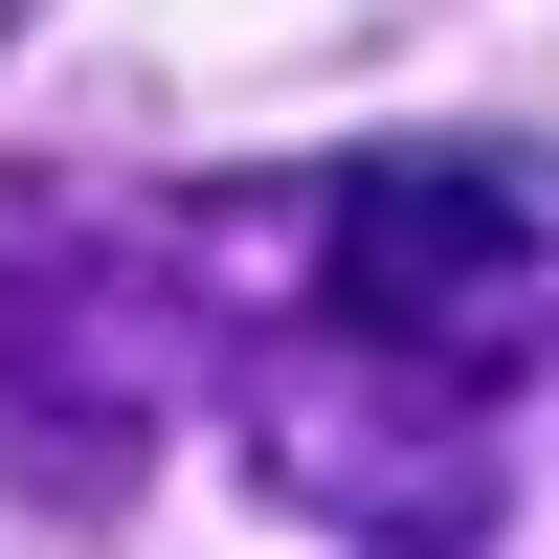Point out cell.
<instances>
[{"label":"cell","instance_id":"obj_1","mask_svg":"<svg viewBox=\"0 0 559 559\" xmlns=\"http://www.w3.org/2000/svg\"><path fill=\"white\" fill-rule=\"evenodd\" d=\"M313 313L381 381H537L559 358V157L537 134H426V157H358L313 202Z\"/></svg>","mask_w":559,"mask_h":559},{"label":"cell","instance_id":"obj_2","mask_svg":"<svg viewBox=\"0 0 559 559\" xmlns=\"http://www.w3.org/2000/svg\"><path fill=\"white\" fill-rule=\"evenodd\" d=\"M247 448H269V492H313V515H336V537H381V559H471V537H492V448L448 426L426 381L336 358V336H313L292 381L247 403Z\"/></svg>","mask_w":559,"mask_h":559}]
</instances>
